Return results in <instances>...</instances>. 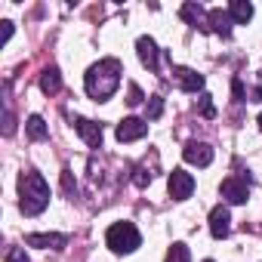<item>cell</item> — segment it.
<instances>
[{
  "instance_id": "2e32d148",
  "label": "cell",
  "mask_w": 262,
  "mask_h": 262,
  "mask_svg": "<svg viewBox=\"0 0 262 262\" xmlns=\"http://www.w3.org/2000/svg\"><path fill=\"white\" fill-rule=\"evenodd\" d=\"M228 16L234 25H247L253 19V7L247 4V0H231V7H228Z\"/></svg>"
},
{
  "instance_id": "3957f363",
  "label": "cell",
  "mask_w": 262,
  "mask_h": 262,
  "mask_svg": "<svg viewBox=\"0 0 262 262\" xmlns=\"http://www.w3.org/2000/svg\"><path fill=\"white\" fill-rule=\"evenodd\" d=\"M105 244L111 247V253H133L142 244V234L133 222H114L105 231Z\"/></svg>"
},
{
  "instance_id": "f546056e",
  "label": "cell",
  "mask_w": 262,
  "mask_h": 262,
  "mask_svg": "<svg viewBox=\"0 0 262 262\" xmlns=\"http://www.w3.org/2000/svg\"><path fill=\"white\" fill-rule=\"evenodd\" d=\"M204 262H213V259H204Z\"/></svg>"
},
{
  "instance_id": "484cf974",
  "label": "cell",
  "mask_w": 262,
  "mask_h": 262,
  "mask_svg": "<svg viewBox=\"0 0 262 262\" xmlns=\"http://www.w3.org/2000/svg\"><path fill=\"white\" fill-rule=\"evenodd\" d=\"M142 99H145V96H142V90L133 83V86H129V99H126V102H129V105H139Z\"/></svg>"
},
{
  "instance_id": "d6986e66",
  "label": "cell",
  "mask_w": 262,
  "mask_h": 262,
  "mask_svg": "<svg viewBox=\"0 0 262 262\" xmlns=\"http://www.w3.org/2000/svg\"><path fill=\"white\" fill-rule=\"evenodd\" d=\"M151 179H155V173H151V167H136V173H133V182L139 185V188H145V185H151Z\"/></svg>"
},
{
  "instance_id": "30bf717a",
  "label": "cell",
  "mask_w": 262,
  "mask_h": 262,
  "mask_svg": "<svg viewBox=\"0 0 262 262\" xmlns=\"http://www.w3.org/2000/svg\"><path fill=\"white\" fill-rule=\"evenodd\" d=\"M182 158H185L188 164H194V167H210V164H213V148H210L207 142H188V145L182 148Z\"/></svg>"
},
{
  "instance_id": "4316f807",
  "label": "cell",
  "mask_w": 262,
  "mask_h": 262,
  "mask_svg": "<svg viewBox=\"0 0 262 262\" xmlns=\"http://www.w3.org/2000/svg\"><path fill=\"white\" fill-rule=\"evenodd\" d=\"M0 25H4V43L13 37V22H0Z\"/></svg>"
},
{
  "instance_id": "6da1fadb",
  "label": "cell",
  "mask_w": 262,
  "mask_h": 262,
  "mask_svg": "<svg viewBox=\"0 0 262 262\" xmlns=\"http://www.w3.org/2000/svg\"><path fill=\"white\" fill-rule=\"evenodd\" d=\"M120 74H123V65H120L117 59H99V62L86 71V77H83V86H86L90 99L108 102V99L117 93V86H120Z\"/></svg>"
},
{
  "instance_id": "603a6c76",
  "label": "cell",
  "mask_w": 262,
  "mask_h": 262,
  "mask_svg": "<svg viewBox=\"0 0 262 262\" xmlns=\"http://www.w3.org/2000/svg\"><path fill=\"white\" fill-rule=\"evenodd\" d=\"M13 129H16V123H13V111H10V105H7V108H4V133L13 136Z\"/></svg>"
},
{
  "instance_id": "8992f818",
  "label": "cell",
  "mask_w": 262,
  "mask_h": 262,
  "mask_svg": "<svg viewBox=\"0 0 262 262\" xmlns=\"http://www.w3.org/2000/svg\"><path fill=\"white\" fill-rule=\"evenodd\" d=\"M219 191H222V198H225L228 204H247V198H250V185H247V179H237V176L222 179Z\"/></svg>"
},
{
  "instance_id": "ba28073f",
  "label": "cell",
  "mask_w": 262,
  "mask_h": 262,
  "mask_svg": "<svg viewBox=\"0 0 262 262\" xmlns=\"http://www.w3.org/2000/svg\"><path fill=\"white\" fill-rule=\"evenodd\" d=\"M173 80H176V86L185 90V93H198V90H204V74H198L194 68H182V65H176V68H173Z\"/></svg>"
},
{
  "instance_id": "83f0119b",
  "label": "cell",
  "mask_w": 262,
  "mask_h": 262,
  "mask_svg": "<svg viewBox=\"0 0 262 262\" xmlns=\"http://www.w3.org/2000/svg\"><path fill=\"white\" fill-rule=\"evenodd\" d=\"M250 99H253V102H259V99H262V83H259V86H256V90L250 93Z\"/></svg>"
},
{
  "instance_id": "cb8c5ba5",
  "label": "cell",
  "mask_w": 262,
  "mask_h": 262,
  "mask_svg": "<svg viewBox=\"0 0 262 262\" xmlns=\"http://www.w3.org/2000/svg\"><path fill=\"white\" fill-rule=\"evenodd\" d=\"M231 93H234V102H244V99H247V93H244V83H241V77H234V80H231Z\"/></svg>"
},
{
  "instance_id": "5b68a950",
  "label": "cell",
  "mask_w": 262,
  "mask_h": 262,
  "mask_svg": "<svg viewBox=\"0 0 262 262\" xmlns=\"http://www.w3.org/2000/svg\"><path fill=\"white\" fill-rule=\"evenodd\" d=\"M148 133V120L142 117H123L117 123V142H136Z\"/></svg>"
},
{
  "instance_id": "277c9868",
  "label": "cell",
  "mask_w": 262,
  "mask_h": 262,
  "mask_svg": "<svg viewBox=\"0 0 262 262\" xmlns=\"http://www.w3.org/2000/svg\"><path fill=\"white\" fill-rule=\"evenodd\" d=\"M167 191H170L173 201H185V198H191V191H194V176L185 173V170H173L170 179H167Z\"/></svg>"
},
{
  "instance_id": "5bb4252c",
  "label": "cell",
  "mask_w": 262,
  "mask_h": 262,
  "mask_svg": "<svg viewBox=\"0 0 262 262\" xmlns=\"http://www.w3.org/2000/svg\"><path fill=\"white\" fill-rule=\"evenodd\" d=\"M231 16H228V10H222V7H216V10H210V31H216V34H222V37H231Z\"/></svg>"
},
{
  "instance_id": "7c38bea8",
  "label": "cell",
  "mask_w": 262,
  "mask_h": 262,
  "mask_svg": "<svg viewBox=\"0 0 262 262\" xmlns=\"http://www.w3.org/2000/svg\"><path fill=\"white\" fill-rule=\"evenodd\" d=\"M136 53H139V62L148 68V71H158V43L151 40V37H139L136 40Z\"/></svg>"
},
{
  "instance_id": "ffe728a7",
  "label": "cell",
  "mask_w": 262,
  "mask_h": 262,
  "mask_svg": "<svg viewBox=\"0 0 262 262\" xmlns=\"http://www.w3.org/2000/svg\"><path fill=\"white\" fill-rule=\"evenodd\" d=\"M198 108H201V114H204V117H213V114H216V108H213V96H210V93H201Z\"/></svg>"
},
{
  "instance_id": "ac0fdd59",
  "label": "cell",
  "mask_w": 262,
  "mask_h": 262,
  "mask_svg": "<svg viewBox=\"0 0 262 262\" xmlns=\"http://www.w3.org/2000/svg\"><path fill=\"white\" fill-rule=\"evenodd\" d=\"M164 262H191V253H188L185 244H173V247L167 250V259H164Z\"/></svg>"
},
{
  "instance_id": "52a82bcc",
  "label": "cell",
  "mask_w": 262,
  "mask_h": 262,
  "mask_svg": "<svg viewBox=\"0 0 262 262\" xmlns=\"http://www.w3.org/2000/svg\"><path fill=\"white\" fill-rule=\"evenodd\" d=\"M74 129L80 133V139L90 145V148H102V123L90 120V117H77L74 120Z\"/></svg>"
},
{
  "instance_id": "e0dca14e",
  "label": "cell",
  "mask_w": 262,
  "mask_h": 262,
  "mask_svg": "<svg viewBox=\"0 0 262 262\" xmlns=\"http://www.w3.org/2000/svg\"><path fill=\"white\" fill-rule=\"evenodd\" d=\"M25 129H28V136H31V139H37V142L50 136V129H47V123H43V117H40V114H31V117L25 120Z\"/></svg>"
},
{
  "instance_id": "7a4b0ae2",
  "label": "cell",
  "mask_w": 262,
  "mask_h": 262,
  "mask_svg": "<svg viewBox=\"0 0 262 262\" xmlns=\"http://www.w3.org/2000/svg\"><path fill=\"white\" fill-rule=\"evenodd\" d=\"M50 207V185L37 170H25L19 176V210L25 216H40Z\"/></svg>"
},
{
  "instance_id": "f1b7e54d",
  "label": "cell",
  "mask_w": 262,
  "mask_h": 262,
  "mask_svg": "<svg viewBox=\"0 0 262 262\" xmlns=\"http://www.w3.org/2000/svg\"><path fill=\"white\" fill-rule=\"evenodd\" d=\"M259 129H262V114H259Z\"/></svg>"
},
{
  "instance_id": "4fadbf2b",
  "label": "cell",
  "mask_w": 262,
  "mask_h": 262,
  "mask_svg": "<svg viewBox=\"0 0 262 262\" xmlns=\"http://www.w3.org/2000/svg\"><path fill=\"white\" fill-rule=\"evenodd\" d=\"M25 244H28V247H40V250H62V247L68 244V237L50 231V234H28Z\"/></svg>"
},
{
  "instance_id": "8fae6325",
  "label": "cell",
  "mask_w": 262,
  "mask_h": 262,
  "mask_svg": "<svg viewBox=\"0 0 262 262\" xmlns=\"http://www.w3.org/2000/svg\"><path fill=\"white\" fill-rule=\"evenodd\" d=\"M179 16H182L191 28H198V31H210V13H207L204 7H198V4H182Z\"/></svg>"
},
{
  "instance_id": "7402d4cb",
  "label": "cell",
  "mask_w": 262,
  "mask_h": 262,
  "mask_svg": "<svg viewBox=\"0 0 262 262\" xmlns=\"http://www.w3.org/2000/svg\"><path fill=\"white\" fill-rule=\"evenodd\" d=\"M7 262H28L25 247H10V250H7Z\"/></svg>"
},
{
  "instance_id": "9a60e30c",
  "label": "cell",
  "mask_w": 262,
  "mask_h": 262,
  "mask_svg": "<svg viewBox=\"0 0 262 262\" xmlns=\"http://www.w3.org/2000/svg\"><path fill=\"white\" fill-rule=\"evenodd\" d=\"M40 90L47 93V96H56L59 90H62V74H59V68H43V74H40Z\"/></svg>"
},
{
  "instance_id": "44dd1931",
  "label": "cell",
  "mask_w": 262,
  "mask_h": 262,
  "mask_svg": "<svg viewBox=\"0 0 262 262\" xmlns=\"http://www.w3.org/2000/svg\"><path fill=\"white\" fill-rule=\"evenodd\" d=\"M164 114V99L161 96H151L148 99V120H158Z\"/></svg>"
},
{
  "instance_id": "d4e9b609",
  "label": "cell",
  "mask_w": 262,
  "mask_h": 262,
  "mask_svg": "<svg viewBox=\"0 0 262 262\" xmlns=\"http://www.w3.org/2000/svg\"><path fill=\"white\" fill-rule=\"evenodd\" d=\"M62 185H65L68 194H77V185H74V179H71V170H62Z\"/></svg>"
},
{
  "instance_id": "9c48e42d",
  "label": "cell",
  "mask_w": 262,
  "mask_h": 262,
  "mask_svg": "<svg viewBox=\"0 0 262 262\" xmlns=\"http://www.w3.org/2000/svg\"><path fill=\"white\" fill-rule=\"evenodd\" d=\"M228 231H231V213H228V207L219 204L210 210V234L216 241H222V237H228Z\"/></svg>"
}]
</instances>
